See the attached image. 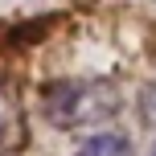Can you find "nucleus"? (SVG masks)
<instances>
[{"mask_svg": "<svg viewBox=\"0 0 156 156\" xmlns=\"http://www.w3.org/2000/svg\"><path fill=\"white\" fill-rule=\"evenodd\" d=\"M152 156H156V148H152Z\"/></svg>", "mask_w": 156, "mask_h": 156, "instance_id": "4", "label": "nucleus"}, {"mask_svg": "<svg viewBox=\"0 0 156 156\" xmlns=\"http://www.w3.org/2000/svg\"><path fill=\"white\" fill-rule=\"evenodd\" d=\"M29 144V119H25V103L12 82L0 78V156H12Z\"/></svg>", "mask_w": 156, "mask_h": 156, "instance_id": "2", "label": "nucleus"}, {"mask_svg": "<svg viewBox=\"0 0 156 156\" xmlns=\"http://www.w3.org/2000/svg\"><path fill=\"white\" fill-rule=\"evenodd\" d=\"M123 99L119 86L107 78H58L41 90V115L62 132H78V127H99L119 115Z\"/></svg>", "mask_w": 156, "mask_h": 156, "instance_id": "1", "label": "nucleus"}, {"mask_svg": "<svg viewBox=\"0 0 156 156\" xmlns=\"http://www.w3.org/2000/svg\"><path fill=\"white\" fill-rule=\"evenodd\" d=\"M74 156H136V152H132V140H127V136L99 132V136H90V140H82V148Z\"/></svg>", "mask_w": 156, "mask_h": 156, "instance_id": "3", "label": "nucleus"}]
</instances>
